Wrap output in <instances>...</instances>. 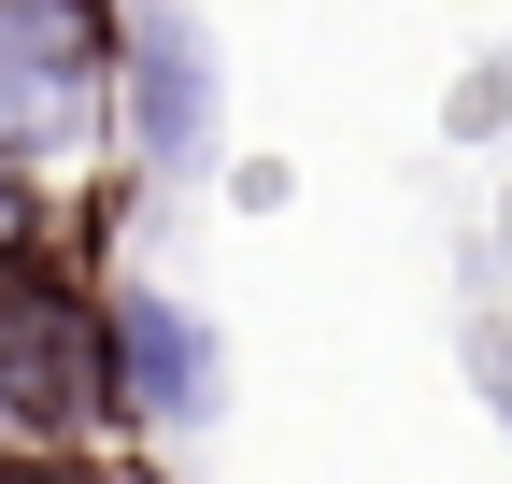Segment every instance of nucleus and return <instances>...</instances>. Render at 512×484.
<instances>
[{"instance_id":"f257e3e1","label":"nucleus","mask_w":512,"mask_h":484,"mask_svg":"<svg viewBox=\"0 0 512 484\" xmlns=\"http://www.w3.org/2000/svg\"><path fill=\"white\" fill-rule=\"evenodd\" d=\"M114 299L57 257V242H15L0 257V470L29 456H86L114 442Z\"/></svg>"},{"instance_id":"f03ea898","label":"nucleus","mask_w":512,"mask_h":484,"mask_svg":"<svg viewBox=\"0 0 512 484\" xmlns=\"http://www.w3.org/2000/svg\"><path fill=\"white\" fill-rule=\"evenodd\" d=\"M114 0H0V157L57 171L114 114Z\"/></svg>"},{"instance_id":"7ed1b4c3","label":"nucleus","mask_w":512,"mask_h":484,"mask_svg":"<svg viewBox=\"0 0 512 484\" xmlns=\"http://www.w3.org/2000/svg\"><path fill=\"white\" fill-rule=\"evenodd\" d=\"M100 299H114V399L143 413V428H214V399H228L214 328L185 314L171 285H143V271H114Z\"/></svg>"},{"instance_id":"20e7f679","label":"nucleus","mask_w":512,"mask_h":484,"mask_svg":"<svg viewBox=\"0 0 512 484\" xmlns=\"http://www.w3.org/2000/svg\"><path fill=\"white\" fill-rule=\"evenodd\" d=\"M114 129L157 171H214V43L185 15H128V43H114Z\"/></svg>"},{"instance_id":"39448f33","label":"nucleus","mask_w":512,"mask_h":484,"mask_svg":"<svg viewBox=\"0 0 512 484\" xmlns=\"http://www.w3.org/2000/svg\"><path fill=\"white\" fill-rule=\"evenodd\" d=\"M0 484H143L114 442H86V456H29V470H0Z\"/></svg>"}]
</instances>
